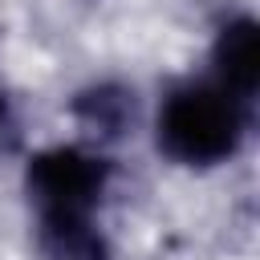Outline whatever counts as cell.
I'll use <instances>...</instances> for the list:
<instances>
[{
    "instance_id": "7a4b0ae2",
    "label": "cell",
    "mask_w": 260,
    "mask_h": 260,
    "mask_svg": "<svg viewBox=\"0 0 260 260\" xmlns=\"http://www.w3.org/2000/svg\"><path fill=\"white\" fill-rule=\"evenodd\" d=\"M110 183V162L81 146L41 150L24 171L28 203L37 219H89Z\"/></svg>"
},
{
    "instance_id": "8992f818",
    "label": "cell",
    "mask_w": 260,
    "mask_h": 260,
    "mask_svg": "<svg viewBox=\"0 0 260 260\" xmlns=\"http://www.w3.org/2000/svg\"><path fill=\"white\" fill-rule=\"evenodd\" d=\"M12 142H16V118H12L8 102L0 98V150H8Z\"/></svg>"
},
{
    "instance_id": "3957f363",
    "label": "cell",
    "mask_w": 260,
    "mask_h": 260,
    "mask_svg": "<svg viewBox=\"0 0 260 260\" xmlns=\"http://www.w3.org/2000/svg\"><path fill=\"white\" fill-rule=\"evenodd\" d=\"M215 85H223L236 102H252L256 85H260V28L252 16H236L219 28L215 49Z\"/></svg>"
},
{
    "instance_id": "277c9868",
    "label": "cell",
    "mask_w": 260,
    "mask_h": 260,
    "mask_svg": "<svg viewBox=\"0 0 260 260\" xmlns=\"http://www.w3.org/2000/svg\"><path fill=\"white\" fill-rule=\"evenodd\" d=\"M37 248L45 260H110V244L89 219H37Z\"/></svg>"
},
{
    "instance_id": "5b68a950",
    "label": "cell",
    "mask_w": 260,
    "mask_h": 260,
    "mask_svg": "<svg viewBox=\"0 0 260 260\" xmlns=\"http://www.w3.org/2000/svg\"><path fill=\"white\" fill-rule=\"evenodd\" d=\"M73 114L102 138H118L130 122H134V93L118 89V85H98V89H85L77 102H73Z\"/></svg>"
},
{
    "instance_id": "6da1fadb",
    "label": "cell",
    "mask_w": 260,
    "mask_h": 260,
    "mask_svg": "<svg viewBox=\"0 0 260 260\" xmlns=\"http://www.w3.org/2000/svg\"><path fill=\"white\" fill-rule=\"evenodd\" d=\"M154 138L158 150L183 167H215L240 150L244 102L215 81H183L162 98Z\"/></svg>"
}]
</instances>
